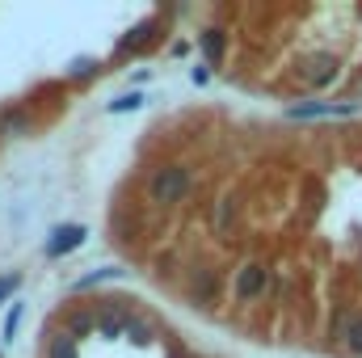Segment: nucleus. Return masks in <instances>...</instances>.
<instances>
[{
  "mask_svg": "<svg viewBox=\"0 0 362 358\" xmlns=\"http://www.w3.org/2000/svg\"><path fill=\"white\" fill-rule=\"evenodd\" d=\"M144 190H148V202H156V207H177L189 198V190H194V173L185 169V165H156L148 181H144Z\"/></svg>",
  "mask_w": 362,
  "mask_h": 358,
  "instance_id": "obj_1",
  "label": "nucleus"
},
{
  "mask_svg": "<svg viewBox=\"0 0 362 358\" xmlns=\"http://www.w3.org/2000/svg\"><path fill=\"white\" fill-rule=\"evenodd\" d=\"M266 291H270V266H266V262H245V266L236 270L232 295H236L240 304H253V299H262Z\"/></svg>",
  "mask_w": 362,
  "mask_h": 358,
  "instance_id": "obj_2",
  "label": "nucleus"
},
{
  "mask_svg": "<svg viewBox=\"0 0 362 358\" xmlns=\"http://www.w3.org/2000/svg\"><path fill=\"white\" fill-rule=\"evenodd\" d=\"M131 304L127 299H97V337H105V342H118L122 337V329H127V321H131Z\"/></svg>",
  "mask_w": 362,
  "mask_h": 358,
  "instance_id": "obj_3",
  "label": "nucleus"
},
{
  "mask_svg": "<svg viewBox=\"0 0 362 358\" xmlns=\"http://www.w3.org/2000/svg\"><path fill=\"white\" fill-rule=\"evenodd\" d=\"M85 241H89V228H85V224H59V228H51V241H47V258H51V262H59V258L76 253Z\"/></svg>",
  "mask_w": 362,
  "mask_h": 358,
  "instance_id": "obj_4",
  "label": "nucleus"
},
{
  "mask_svg": "<svg viewBox=\"0 0 362 358\" xmlns=\"http://www.w3.org/2000/svg\"><path fill=\"white\" fill-rule=\"evenodd\" d=\"M299 76H303L308 89H329V85L337 81V59H333L329 51H320V55H312V59L299 68Z\"/></svg>",
  "mask_w": 362,
  "mask_h": 358,
  "instance_id": "obj_5",
  "label": "nucleus"
},
{
  "mask_svg": "<svg viewBox=\"0 0 362 358\" xmlns=\"http://www.w3.org/2000/svg\"><path fill=\"white\" fill-rule=\"evenodd\" d=\"M64 333L72 337V342H85L97 333V304L93 308H68V316H64Z\"/></svg>",
  "mask_w": 362,
  "mask_h": 358,
  "instance_id": "obj_6",
  "label": "nucleus"
},
{
  "mask_svg": "<svg viewBox=\"0 0 362 358\" xmlns=\"http://www.w3.org/2000/svg\"><path fill=\"white\" fill-rule=\"evenodd\" d=\"M215 295H219V274H215V266H194L189 299L194 304H215Z\"/></svg>",
  "mask_w": 362,
  "mask_h": 358,
  "instance_id": "obj_7",
  "label": "nucleus"
},
{
  "mask_svg": "<svg viewBox=\"0 0 362 358\" xmlns=\"http://www.w3.org/2000/svg\"><path fill=\"white\" fill-rule=\"evenodd\" d=\"M30 131H34V118H30L25 105L0 110V135H4V139H21V135H30Z\"/></svg>",
  "mask_w": 362,
  "mask_h": 358,
  "instance_id": "obj_8",
  "label": "nucleus"
},
{
  "mask_svg": "<svg viewBox=\"0 0 362 358\" xmlns=\"http://www.w3.org/2000/svg\"><path fill=\"white\" fill-rule=\"evenodd\" d=\"M236 215H240L236 198H232V194H223V198L215 202V211H211V228H215V236H232V228H236Z\"/></svg>",
  "mask_w": 362,
  "mask_h": 358,
  "instance_id": "obj_9",
  "label": "nucleus"
},
{
  "mask_svg": "<svg viewBox=\"0 0 362 358\" xmlns=\"http://www.w3.org/2000/svg\"><path fill=\"white\" fill-rule=\"evenodd\" d=\"M122 337H127L131 346H152V342H156V321H152V316H144V312H131V321H127Z\"/></svg>",
  "mask_w": 362,
  "mask_h": 358,
  "instance_id": "obj_10",
  "label": "nucleus"
},
{
  "mask_svg": "<svg viewBox=\"0 0 362 358\" xmlns=\"http://www.w3.org/2000/svg\"><path fill=\"white\" fill-rule=\"evenodd\" d=\"M198 51L206 55V64H219V59H223V51H228V34H223L219 25L198 30Z\"/></svg>",
  "mask_w": 362,
  "mask_h": 358,
  "instance_id": "obj_11",
  "label": "nucleus"
},
{
  "mask_svg": "<svg viewBox=\"0 0 362 358\" xmlns=\"http://www.w3.org/2000/svg\"><path fill=\"white\" fill-rule=\"evenodd\" d=\"M358 105H329V101H308V105H291L286 114L291 118H341V114H354Z\"/></svg>",
  "mask_w": 362,
  "mask_h": 358,
  "instance_id": "obj_12",
  "label": "nucleus"
},
{
  "mask_svg": "<svg viewBox=\"0 0 362 358\" xmlns=\"http://www.w3.org/2000/svg\"><path fill=\"white\" fill-rule=\"evenodd\" d=\"M156 25H160L156 17H144V21H139L135 30H127V34L118 38V47H114V55H127V51H139V47H144V42L152 38V30H156Z\"/></svg>",
  "mask_w": 362,
  "mask_h": 358,
  "instance_id": "obj_13",
  "label": "nucleus"
},
{
  "mask_svg": "<svg viewBox=\"0 0 362 358\" xmlns=\"http://www.w3.org/2000/svg\"><path fill=\"white\" fill-rule=\"evenodd\" d=\"M337 337H341L346 354L362 358V312H354V316H346V321L337 325Z\"/></svg>",
  "mask_w": 362,
  "mask_h": 358,
  "instance_id": "obj_14",
  "label": "nucleus"
},
{
  "mask_svg": "<svg viewBox=\"0 0 362 358\" xmlns=\"http://www.w3.org/2000/svg\"><path fill=\"white\" fill-rule=\"evenodd\" d=\"M118 278H127V270H122V266H105V270H93V274H85V278H76V282H72V291H89V287L118 282Z\"/></svg>",
  "mask_w": 362,
  "mask_h": 358,
  "instance_id": "obj_15",
  "label": "nucleus"
},
{
  "mask_svg": "<svg viewBox=\"0 0 362 358\" xmlns=\"http://www.w3.org/2000/svg\"><path fill=\"white\" fill-rule=\"evenodd\" d=\"M47 358H81V342H72L64 329L47 342Z\"/></svg>",
  "mask_w": 362,
  "mask_h": 358,
  "instance_id": "obj_16",
  "label": "nucleus"
},
{
  "mask_svg": "<svg viewBox=\"0 0 362 358\" xmlns=\"http://www.w3.org/2000/svg\"><path fill=\"white\" fill-rule=\"evenodd\" d=\"M97 72H101V64H97V59H89V55L68 64V81H93Z\"/></svg>",
  "mask_w": 362,
  "mask_h": 358,
  "instance_id": "obj_17",
  "label": "nucleus"
},
{
  "mask_svg": "<svg viewBox=\"0 0 362 358\" xmlns=\"http://www.w3.org/2000/svg\"><path fill=\"white\" fill-rule=\"evenodd\" d=\"M144 101H148L144 93H139V89H131V93H122V97H114V101H110L105 110H110V114H127V110H139Z\"/></svg>",
  "mask_w": 362,
  "mask_h": 358,
  "instance_id": "obj_18",
  "label": "nucleus"
},
{
  "mask_svg": "<svg viewBox=\"0 0 362 358\" xmlns=\"http://www.w3.org/2000/svg\"><path fill=\"white\" fill-rule=\"evenodd\" d=\"M21 312H25V304L13 299V308H8V316H4V342H13V333L21 329Z\"/></svg>",
  "mask_w": 362,
  "mask_h": 358,
  "instance_id": "obj_19",
  "label": "nucleus"
},
{
  "mask_svg": "<svg viewBox=\"0 0 362 358\" xmlns=\"http://www.w3.org/2000/svg\"><path fill=\"white\" fill-rule=\"evenodd\" d=\"M17 287H21V274H4V278H0V304H4L8 295H17Z\"/></svg>",
  "mask_w": 362,
  "mask_h": 358,
  "instance_id": "obj_20",
  "label": "nucleus"
},
{
  "mask_svg": "<svg viewBox=\"0 0 362 358\" xmlns=\"http://www.w3.org/2000/svg\"><path fill=\"white\" fill-rule=\"evenodd\" d=\"M189 81H194V85H206V81H211V68H206V64L189 68Z\"/></svg>",
  "mask_w": 362,
  "mask_h": 358,
  "instance_id": "obj_21",
  "label": "nucleus"
},
{
  "mask_svg": "<svg viewBox=\"0 0 362 358\" xmlns=\"http://www.w3.org/2000/svg\"><path fill=\"white\" fill-rule=\"evenodd\" d=\"M0 358H4V337H0Z\"/></svg>",
  "mask_w": 362,
  "mask_h": 358,
  "instance_id": "obj_22",
  "label": "nucleus"
}]
</instances>
